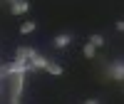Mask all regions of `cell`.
Wrapping results in <instances>:
<instances>
[{"label": "cell", "mask_w": 124, "mask_h": 104, "mask_svg": "<svg viewBox=\"0 0 124 104\" xmlns=\"http://www.w3.org/2000/svg\"><path fill=\"white\" fill-rule=\"evenodd\" d=\"M8 94H10V104H20L23 99V92H25V74H13L8 77Z\"/></svg>", "instance_id": "6da1fadb"}, {"label": "cell", "mask_w": 124, "mask_h": 104, "mask_svg": "<svg viewBox=\"0 0 124 104\" xmlns=\"http://www.w3.org/2000/svg\"><path fill=\"white\" fill-rule=\"evenodd\" d=\"M104 77H109L112 82H122L124 79V62H122V57H117L114 62H109L104 67Z\"/></svg>", "instance_id": "7a4b0ae2"}, {"label": "cell", "mask_w": 124, "mask_h": 104, "mask_svg": "<svg viewBox=\"0 0 124 104\" xmlns=\"http://www.w3.org/2000/svg\"><path fill=\"white\" fill-rule=\"evenodd\" d=\"M72 42H75V35H72V32H57L52 37V47L55 50H67Z\"/></svg>", "instance_id": "3957f363"}, {"label": "cell", "mask_w": 124, "mask_h": 104, "mask_svg": "<svg viewBox=\"0 0 124 104\" xmlns=\"http://www.w3.org/2000/svg\"><path fill=\"white\" fill-rule=\"evenodd\" d=\"M30 72V65L27 62H10V65H5V74L8 77H13V74H27Z\"/></svg>", "instance_id": "277c9868"}, {"label": "cell", "mask_w": 124, "mask_h": 104, "mask_svg": "<svg viewBox=\"0 0 124 104\" xmlns=\"http://www.w3.org/2000/svg\"><path fill=\"white\" fill-rule=\"evenodd\" d=\"M35 55H37L35 47H25V45H20V47L15 50V57H13V59H15V62H30Z\"/></svg>", "instance_id": "5b68a950"}, {"label": "cell", "mask_w": 124, "mask_h": 104, "mask_svg": "<svg viewBox=\"0 0 124 104\" xmlns=\"http://www.w3.org/2000/svg\"><path fill=\"white\" fill-rule=\"evenodd\" d=\"M30 0H15L13 5H10V15H25V13H30Z\"/></svg>", "instance_id": "8992f818"}, {"label": "cell", "mask_w": 124, "mask_h": 104, "mask_svg": "<svg viewBox=\"0 0 124 104\" xmlns=\"http://www.w3.org/2000/svg\"><path fill=\"white\" fill-rule=\"evenodd\" d=\"M47 62H50V59H47V57H42V55L37 52V55L27 62V65H30V72H35V69H45V67H47Z\"/></svg>", "instance_id": "52a82bcc"}, {"label": "cell", "mask_w": 124, "mask_h": 104, "mask_svg": "<svg viewBox=\"0 0 124 104\" xmlns=\"http://www.w3.org/2000/svg\"><path fill=\"white\" fill-rule=\"evenodd\" d=\"M87 42L94 47V50H99V47H104V45H107V37L102 35V32H94V35H89V40H87Z\"/></svg>", "instance_id": "ba28073f"}, {"label": "cell", "mask_w": 124, "mask_h": 104, "mask_svg": "<svg viewBox=\"0 0 124 104\" xmlns=\"http://www.w3.org/2000/svg\"><path fill=\"white\" fill-rule=\"evenodd\" d=\"M35 30H37V22H35V20H27V22H23V25H20V30H17V32H20V35H32Z\"/></svg>", "instance_id": "9c48e42d"}, {"label": "cell", "mask_w": 124, "mask_h": 104, "mask_svg": "<svg viewBox=\"0 0 124 104\" xmlns=\"http://www.w3.org/2000/svg\"><path fill=\"white\" fill-rule=\"evenodd\" d=\"M45 72H50V74H55V77H60V74H65V67H62V65H57V62H52V59H50V62H47V67H45Z\"/></svg>", "instance_id": "30bf717a"}, {"label": "cell", "mask_w": 124, "mask_h": 104, "mask_svg": "<svg viewBox=\"0 0 124 104\" xmlns=\"http://www.w3.org/2000/svg\"><path fill=\"white\" fill-rule=\"evenodd\" d=\"M82 55H85L87 59H94V57H97V50H94V47H92V45L87 42V45H82Z\"/></svg>", "instance_id": "8fae6325"}, {"label": "cell", "mask_w": 124, "mask_h": 104, "mask_svg": "<svg viewBox=\"0 0 124 104\" xmlns=\"http://www.w3.org/2000/svg\"><path fill=\"white\" fill-rule=\"evenodd\" d=\"M114 30H117V32H124V20H122V17L114 22Z\"/></svg>", "instance_id": "7c38bea8"}, {"label": "cell", "mask_w": 124, "mask_h": 104, "mask_svg": "<svg viewBox=\"0 0 124 104\" xmlns=\"http://www.w3.org/2000/svg\"><path fill=\"white\" fill-rule=\"evenodd\" d=\"M5 79H8V74H5V65L0 62V82H5Z\"/></svg>", "instance_id": "4fadbf2b"}, {"label": "cell", "mask_w": 124, "mask_h": 104, "mask_svg": "<svg viewBox=\"0 0 124 104\" xmlns=\"http://www.w3.org/2000/svg\"><path fill=\"white\" fill-rule=\"evenodd\" d=\"M82 104H102L97 97H92V99H85V102H82Z\"/></svg>", "instance_id": "5bb4252c"}, {"label": "cell", "mask_w": 124, "mask_h": 104, "mask_svg": "<svg viewBox=\"0 0 124 104\" xmlns=\"http://www.w3.org/2000/svg\"><path fill=\"white\" fill-rule=\"evenodd\" d=\"M3 92H5V84H3V82H0V97H3Z\"/></svg>", "instance_id": "9a60e30c"}, {"label": "cell", "mask_w": 124, "mask_h": 104, "mask_svg": "<svg viewBox=\"0 0 124 104\" xmlns=\"http://www.w3.org/2000/svg\"><path fill=\"white\" fill-rule=\"evenodd\" d=\"M13 3H15V0H8V5H13Z\"/></svg>", "instance_id": "2e32d148"}]
</instances>
